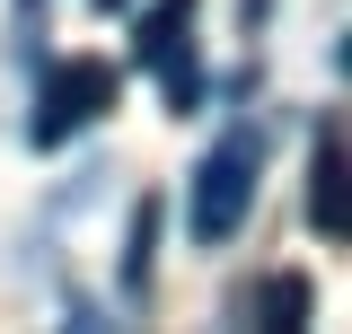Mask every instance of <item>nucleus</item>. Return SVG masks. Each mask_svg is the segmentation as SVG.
<instances>
[{"label":"nucleus","instance_id":"obj_1","mask_svg":"<svg viewBox=\"0 0 352 334\" xmlns=\"http://www.w3.org/2000/svg\"><path fill=\"white\" fill-rule=\"evenodd\" d=\"M256 176H264V141L247 124L220 132L203 150V167H194V185H185V238L194 247H229L247 229V211H256Z\"/></svg>","mask_w":352,"mask_h":334},{"label":"nucleus","instance_id":"obj_2","mask_svg":"<svg viewBox=\"0 0 352 334\" xmlns=\"http://www.w3.org/2000/svg\"><path fill=\"white\" fill-rule=\"evenodd\" d=\"M194 9H203V0H150V9H141V27H132V53H141V71L159 80L168 115H194V106H203V62H194Z\"/></svg>","mask_w":352,"mask_h":334},{"label":"nucleus","instance_id":"obj_3","mask_svg":"<svg viewBox=\"0 0 352 334\" xmlns=\"http://www.w3.org/2000/svg\"><path fill=\"white\" fill-rule=\"evenodd\" d=\"M115 97H124V80L106 71V62H53L36 88V115H27V141L36 150H62V141H80L97 115H115Z\"/></svg>","mask_w":352,"mask_h":334},{"label":"nucleus","instance_id":"obj_4","mask_svg":"<svg viewBox=\"0 0 352 334\" xmlns=\"http://www.w3.org/2000/svg\"><path fill=\"white\" fill-rule=\"evenodd\" d=\"M308 220H317V238H344V124L317 132V159H308Z\"/></svg>","mask_w":352,"mask_h":334},{"label":"nucleus","instance_id":"obj_5","mask_svg":"<svg viewBox=\"0 0 352 334\" xmlns=\"http://www.w3.org/2000/svg\"><path fill=\"white\" fill-rule=\"evenodd\" d=\"M247 326H273V334L308 326V282H300V273H273V282L247 299Z\"/></svg>","mask_w":352,"mask_h":334},{"label":"nucleus","instance_id":"obj_6","mask_svg":"<svg viewBox=\"0 0 352 334\" xmlns=\"http://www.w3.org/2000/svg\"><path fill=\"white\" fill-rule=\"evenodd\" d=\"M97 9H124V0H97Z\"/></svg>","mask_w":352,"mask_h":334}]
</instances>
